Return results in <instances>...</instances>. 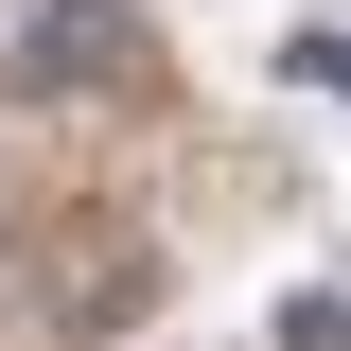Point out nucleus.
Returning <instances> with one entry per match:
<instances>
[{
    "instance_id": "1",
    "label": "nucleus",
    "mask_w": 351,
    "mask_h": 351,
    "mask_svg": "<svg viewBox=\"0 0 351 351\" xmlns=\"http://www.w3.org/2000/svg\"><path fill=\"white\" fill-rule=\"evenodd\" d=\"M141 36H123V0H0V88L18 106H88V88H123Z\"/></svg>"
},
{
    "instance_id": "2",
    "label": "nucleus",
    "mask_w": 351,
    "mask_h": 351,
    "mask_svg": "<svg viewBox=\"0 0 351 351\" xmlns=\"http://www.w3.org/2000/svg\"><path fill=\"white\" fill-rule=\"evenodd\" d=\"M141 299H158V246H141V228H88V246L53 263V334H123Z\"/></svg>"
},
{
    "instance_id": "3",
    "label": "nucleus",
    "mask_w": 351,
    "mask_h": 351,
    "mask_svg": "<svg viewBox=\"0 0 351 351\" xmlns=\"http://www.w3.org/2000/svg\"><path fill=\"white\" fill-rule=\"evenodd\" d=\"M281 351H351V281H299L281 299Z\"/></svg>"
},
{
    "instance_id": "4",
    "label": "nucleus",
    "mask_w": 351,
    "mask_h": 351,
    "mask_svg": "<svg viewBox=\"0 0 351 351\" xmlns=\"http://www.w3.org/2000/svg\"><path fill=\"white\" fill-rule=\"evenodd\" d=\"M281 71H299V88H351V36H299Z\"/></svg>"
}]
</instances>
